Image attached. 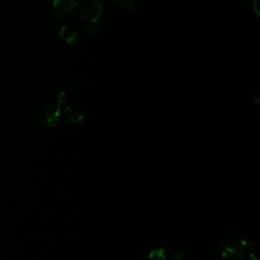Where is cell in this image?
I'll list each match as a JSON object with an SVG mask.
<instances>
[{
    "instance_id": "3957f363",
    "label": "cell",
    "mask_w": 260,
    "mask_h": 260,
    "mask_svg": "<svg viewBox=\"0 0 260 260\" xmlns=\"http://www.w3.org/2000/svg\"><path fill=\"white\" fill-rule=\"evenodd\" d=\"M53 9L60 20L69 21L75 17L78 4L75 0H54Z\"/></svg>"
},
{
    "instance_id": "5b68a950",
    "label": "cell",
    "mask_w": 260,
    "mask_h": 260,
    "mask_svg": "<svg viewBox=\"0 0 260 260\" xmlns=\"http://www.w3.org/2000/svg\"><path fill=\"white\" fill-rule=\"evenodd\" d=\"M58 36L64 43L68 45H74L78 41V32L74 28L67 25H63L59 29Z\"/></svg>"
},
{
    "instance_id": "277c9868",
    "label": "cell",
    "mask_w": 260,
    "mask_h": 260,
    "mask_svg": "<svg viewBox=\"0 0 260 260\" xmlns=\"http://www.w3.org/2000/svg\"><path fill=\"white\" fill-rule=\"evenodd\" d=\"M103 11V6L98 0H90L82 9L80 17L85 22H95Z\"/></svg>"
},
{
    "instance_id": "ba28073f",
    "label": "cell",
    "mask_w": 260,
    "mask_h": 260,
    "mask_svg": "<svg viewBox=\"0 0 260 260\" xmlns=\"http://www.w3.org/2000/svg\"><path fill=\"white\" fill-rule=\"evenodd\" d=\"M145 258L146 260H165L166 253L165 250L161 248H154L147 252Z\"/></svg>"
},
{
    "instance_id": "6da1fadb",
    "label": "cell",
    "mask_w": 260,
    "mask_h": 260,
    "mask_svg": "<svg viewBox=\"0 0 260 260\" xmlns=\"http://www.w3.org/2000/svg\"><path fill=\"white\" fill-rule=\"evenodd\" d=\"M219 252L225 260H244L247 256L248 245L239 236L229 235L221 241Z\"/></svg>"
},
{
    "instance_id": "8992f818",
    "label": "cell",
    "mask_w": 260,
    "mask_h": 260,
    "mask_svg": "<svg viewBox=\"0 0 260 260\" xmlns=\"http://www.w3.org/2000/svg\"><path fill=\"white\" fill-rule=\"evenodd\" d=\"M65 112L68 119L73 123H77L83 119V111L79 106H67Z\"/></svg>"
},
{
    "instance_id": "9c48e42d",
    "label": "cell",
    "mask_w": 260,
    "mask_h": 260,
    "mask_svg": "<svg viewBox=\"0 0 260 260\" xmlns=\"http://www.w3.org/2000/svg\"><path fill=\"white\" fill-rule=\"evenodd\" d=\"M114 4L124 11H132L134 8L133 0H113Z\"/></svg>"
},
{
    "instance_id": "52a82bcc",
    "label": "cell",
    "mask_w": 260,
    "mask_h": 260,
    "mask_svg": "<svg viewBox=\"0 0 260 260\" xmlns=\"http://www.w3.org/2000/svg\"><path fill=\"white\" fill-rule=\"evenodd\" d=\"M83 31L89 37H96L101 35L102 27L95 22H86L83 26Z\"/></svg>"
},
{
    "instance_id": "30bf717a",
    "label": "cell",
    "mask_w": 260,
    "mask_h": 260,
    "mask_svg": "<svg viewBox=\"0 0 260 260\" xmlns=\"http://www.w3.org/2000/svg\"><path fill=\"white\" fill-rule=\"evenodd\" d=\"M184 250H175L171 256L172 260H181L183 258Z\"/></svg>"
},
{
    "instance_id": "8fae6325",
    "label": "cell",
    "mask_w": 260,
    "mask_h": 260,
    "mask_svg": "<svg viewBox=\"0 0 260 260\" xmlns=\"http://www.w3.org/2000/svg\"><path fill=\"white\" fill-rule=\"evenodd\" d=\"M258 3H259V0H254L253 2V7H254V10L256 12L257 15H259V6H258Z\"/></svg>"
},
{
    "instance_id": "7a4b0ae2",
    "label": "cell",
    "mask_w": 260,
    "mask_h": 260,
    "mask_svg": "<svg viewBox=\"0 0 260 260\" xmlns=\"http://www.w3.org/2000/svg\"><path fill=\"white\" fill-rule=\"evenodd\" d=\"M66 92L64 90L57 93V101L53 104H49L45 106L40 114V119L42 123L48 127L53 128L57 125L60 114H61V105L65 102Z\"/></svg>"
}]
</instances>
